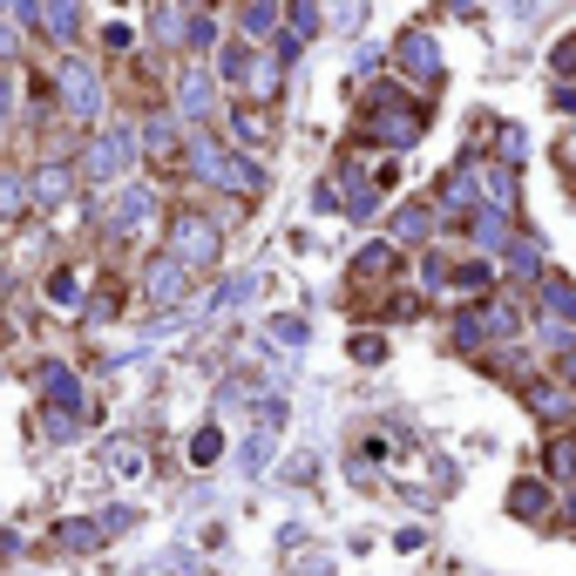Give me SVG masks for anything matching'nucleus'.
I'll use <instances>...</instances> for the list:
<instances>
[{
    "mask_svg": "<svg viewBox=\"0 0 576 576\" xmlns=\"http://www.w3.org/2000/svg\"><path fill=\"white\" fill-rule=\"evenodd\" d=\"M55 95H61V109L75 115V123H95L102 115V75L68 55V61H55Z\"/></svg>",
    "mask_w": 576,
    "mask_h": 576,
    "instance_id": "nucleus-1",
    "label": "nucleus"
},
{
    "mask_svg": "<svg viewBox=\"0 0 576 576\" xmlns=\"http://www.w3.org/2000/svg\"><path fill=\"white\" fill-rule=\"evenodd\" d=\"M217 251H224V230L204 211H177L170 217V258L177 264H211Z\"/></svg>",
    "mask_w": 576,
    "mask_h": 576,
    "instance_id": "nucleus-2",
    "label": "nucleus"
},
{
    "mask_svg": "<svg viewBox=\"0 0 576 576\" xmlns=\"http://www.w3.org/2000/svg\"><path fill=\"white\" fill-rule=\"evenodd\" d=\"M129 163H136V129H102L89 143V157H82V177L89 183H115Z\"/></svg>",
    "mask_w": 576,
    "mask_h": 576,
    "instance_id": "nucleus-3",
    "label": "nucleus"
},
{
    "mask_svg": "<svg viewBox=\"0 0 576 576\" xmlns=\"http://www.w3.org/2000/svg\"><path fill=\"white\" fill-rule=\"evenodd\" d=\"M394 55H400V68L414 75V82H441V55H434V42H428L420 27H407V34H400Z\"/></svg>",
    "mask_w": 576,
    "mask_h": 576,
    "instance_id": "nucleus-4",
    "label": "nucleus"
},
{
    "mask_svg": "<svg viewBox=\"0 0 576 576\" xmlns=\"http://www.w3.org/2000/svg\"><path fill=\"white\" fill-rule=\"evenodd\" d=\"M509 509H516L522 522H550V516H556V488L535 482V475H522V482L509 488Z\"/></svg>",
    "mask_w": 576,
    "mask_h": 576,
    "instance_id": "nucleus-5",
    "label": "nucleus"
},
{
    "mask_svg": "<svg viewBox=\"0 0 576 576\" xmlns=\"http://www.w3.org/2000/svg\"><path fill=\"white\" fill-rule=\"evenodd\" d=\"M149 211H157V197H149L143 183H129L123 197H115V211H109V230L115 238H136V224H149Z\"/></svg>",
    "mask_w": 576,
    "mask_h": 576,
    "instance_id": "nucleus-6",
    "label": "nucleus"
},
{
    "mask_svg": "<svg viewBox=\"0 0 576 576\" xmlns=\"http://www.w3.org/2000/svg\"><path fill=\"white\" fill-rule=\"evenodd\" d=\"M42 34L48 42H82V0H42Z\"/></svg>",
    "mask_w": 576,
    "mask_h": 576,
    "instance_id": "nucleus-7",
    "label": "nucleus"
},
{
    "mask_svg": "<svg viewBox=\"0 0 576 576\" xmlns=\"http://www.w3.org/2000/svg\"><path fill=\"white\" fill-rule=\"evenodd\" d=\"M68 190H75V170H61V163H42V170L27 177V204L55 211V204H68Z\"/></svg>",
    "mask_w": 576,
    "mask_h": 576,
    "instance_id": "nucleus-8",
    "label": "nucleus"
},
{
    "mask_svg": "<svg viewBox=\"0 0 576 576\" xmlns=\"http://www.w3.org/2000/svg\"><path fill=\"white\" fill-rule=\"evenodd\" d=\"M183 279H190V264H177V258L163 251L157 264H149V298H157V305H177V298H183Z\"/></svg>",
    "mask_w": 576,
    "mask_h": 576,
    "instance_id": "nucleus-9",
    "label": "nucleus"
},
{
    "mask_svg": "<svg viewBox=\"0 0 576 576\" xmlns=\"http://www.w3.org/2000/svg\"><path fill=\"white\" fill-rule=\"evenodd\" d=\"M272 27H279V0H245V14H238L245 42H272Z\"/></svg>",
    "mask_w": 576,
    "mask_h": 576,
    "instance_id": "nucleus-10",
    "label": "nucleus"
},
{
    "mask_svg": "<svg viewBox=\"0 0 576 576\" xmlns=\"http://www.w3.org/2000/svg\"><path fill=\"white\" fill-rule=\"evenodd\" d=\"M441 211L434 204H407L400 217H394V245H420V238H428V224H434Z\"/></svg>",
    "mask_w": 576,
    "mask_h": 576,
    "instance_id": "nucleus-11",
    "label": "nucleus"
},
{
    "mask_svg": "<svg viewBox=\"0 0 576 576\" xmlns=\"http://www.w3.org/2000/svg\"><path fill=\"white\" fill-rule=\"evenodd\" d=\"M230 136L258 149L264 136H272V123H264V109H251V102H245V109H230Z\"/></svg>",
    "mask_w": 576,
    "mask_h": 576,
    "instance_id": "nucleus-12",
    "label": "nucleus"
},
{
    "mask_svg": "<svg viewBox=\"0 0 576 576\" xmlns=\"http://www.w3.org/2000/svg\"><path fill=\"white\" fill-rule=\"evenodd\" d=\"M102 543V522H61L55 529V550H95Z\"/></svg>",
    "mask_w": 576,
    "mask_h": 576,
    "instance_id": "nucleus-13",
    "label": "nucleus"
},
{
    "mask_svg": "<svg viewBox=\"0 0 576 576\" xmlns=\"http://www.w3.org/2000/svg\"><path fill=\"white\" fill-rule=\"evenodd\" d=\"M211 89H217V82H211L204 68H197V75H183V95H177V102H183V115H204V109H211Z\"/></svg>",
    "mask_w": 576,
    "mask_h": 576,
    "instance_id": "nucleus-14",
    "label": "nucleus"
},
{
    "mask_svg": "<svg viewBox=\"0 0 576 576\" xmlns=\"http://www.w3.org/2000/svg\"><path fill=\"white\" fill-rule=\"evenodd\" d=\"M149 157H177V123H170V115H157V123H149Z\"/></svg>",
    "mask_w": 576,
    "mask_h": 576,
    "instance_id": "nucleus-15",
    "label": "nucleus"
},
{
    "mask_svg": "<svg viewBox=\"0 0 576 576\" xmlns=\"http://www.w3.org/2000/svg\"><path fill=\"white\" fill-rule=\"evenodd\" d=\"M27 211V177H0V217H21Z\"/></svg>",
    "mask_w": 576,
    "mask_h": 576,
    "instance_id": "nucleus-16",
    "label": "nucleus"
},
{
    "mask_svg": "<svg viewBox=\"0 0 576 576\" xmlns=\"http://www.w3.org/2000/svg\"><path fill=\"white\" fill-rule=\"evenodd\" d=\"M48 298H55V305H75V298H82V285H75V272H55V279H48Z\"/></svg>",
    "mask_w": 576,
    "mask_h": 576,
    "instance_id": "nucleus-17",
    "label": "nucleus"
},
{
    "mask_svg": "<svg viewBox=\"0 0 576 576\" xmlns=\"http://www.w3.org/2000/svg\"><path fill=\"white\" fill-rule=\"evenodd\" d=\"M380 353H387V346H380V332H360V339H353V360H360V366H373Z\"/></svg>",
    "mask_w": 576,
    "mask_h": 576,
    "instance_id": "nucleus-18",
    "label": "nucleus"
},
{
    "mask_svg": "<svg viewBox=\"0 0 576 576\" xmlns=\"http://www.w3.org/2000/svg\"><path fill=\"white\" fill-rule=\"evenodd\" d=\"M217 454H224V448H217V428H204L197 448H190V461H217Z\"/></svg>",
    "mask_w": 576,
    "mask_h": 576,
    "instance_id": "nucleus-19",
    "label": "nucleus"
},
{
    "mask_svg": "<svg viewBox=\"0 0 576 576\" xmlns=\"http://www.w3.org/2000/svg\"><path fill=\"white\" fill-rule=\"evenodd\" d=\"M550 68H556V75H569V68H576V34H569V42H556V55H550Z\"/></svg>",
    "mask_w": 576,
    "mask_h": 576,
    "instance_id": "nucleus-20",
    "label": "nucleus"
},
{
    "mask_svg": "<svg viewBox=\"0 0 576 576\" xmlns=\"http://www.w3.org/2000/svg\"><path fill=\"white\" fill-rule=\"evenodd\" d=\"M129 42H136V34H129V27H102V48H109V55H123Z\"/></svg>",
    "mask_w": 576,
    "mask_h": 576,
    "instance_id": "nucleus-21",
    "label": "nucleus"
},
{
    "mask_svg": "<svg viewBox=\"0 0 576 576\" xmlns=\"http://www.w3.org/2000/svg\"><path fill=\"white\" fill-rule=\"evenodd\" d=\"M272 339H285V346H298V339H305V326H298V319H272Z\"/></svg>",
    "mask_w": 576,
    "mask_h": 576,
    "instance_id": "nucleus-22",
    "label": "nucleus"
},
{
    "mask_svg": "<svg viewBox=\"0 0 576 576\" xmlns=\"http://www.w3.org/2000/svg\"><path fill=\"white\" fill-rule=\"evenodd\" d=\"M0 55H14V27H0Z\"/></svg>",
    "mask_w": 576,
    "mask_h": 576,
    "instance_id": "nucleus-23",
    "label": "nucleus"
}]
</instances>
